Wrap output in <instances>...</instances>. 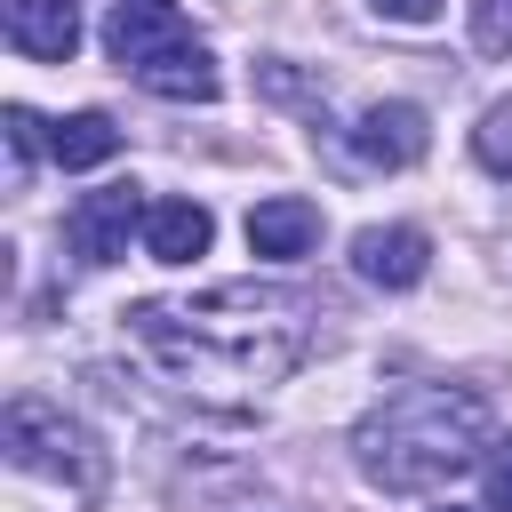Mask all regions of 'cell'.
<instances>
[{
	"label": "cell",
	"instance_id": "3",
	"mask_svg": "<svg viewBox=\"0 0 512 512\" xmlns=\"http://www.w3.org/2000/svg\"><path fill=\"white\" fill-rule=\"evenodd\" d=\"M8 464H16V472H56V480H72V488H96L88 432L64 424L48 400H8Z\"/></svg>",
	"mask_w": 512,
	"mask_h": 512
},
{
	"label": "cell",
	"instance_id": "5",
	"mask_svg": "<svg viewBox=\"0 0 512 512\" xmlns=\"http://www.w3.org/2000/svg\"><path fill=\"white\" fill-rule=\"evenodd\" d=\"M192 40V24H184V8L176 0H112V16H104V48H112V64L136 80L152 56H168V48H184Z\"/></svg>",
	"mask_w": 512,
	"mask_h": 512
},
{
	"label": "cell",
	"instance_id": "4",
	"mask_svg": "<svg viewBox=\"0 0 512 512\" xmlns=\"http://www.w3.org/2000/svg\"><path fill=\"white\" fill-rule=\"evenodd\" d=\"M144 216H152V208H144L136 184H104V192H80V200H72L64 240H72L80 264H120V256H128V232H136Z\"/></svg>",
	"mask_w": 512,
	"mask_h": 512
},
{
	"label": "cell",
	"instance_id": "10",
	"mask_svg": "<svg viewBox=\"0 0 512 512\" xmlns=\"http://www.w3.org/2000/svg\"><path fill=\"white\" fill-rule=\"evenodd\" d=\"M208 240H216V216H208L200 200H152L144 248H152L160 264H192V256H208Z\"/></svg>",
	"mask_w": 512,
	"mask_h": 512
},
{
	"label": "cell",
	"instance_id": "16",
	"mask_svg": "<svg viewBox=\"0 0 512 512\" xmlns=\"http://www.w3.org/2000/svg\"><path fill=\"white\" fill-rule=\"evenodd\" d=\"M8 152H16V184L32 176V152H40V120L24 104H8Z\"/></svg>",
	"mask_w": 512,
	"mask_h": 512
},
{
	"label": "cell",
	"instance_id": "6",
	"mask_svg": "<svg viewBox=\"0 0 512 512\" xmlns=\"http://www.w3.org/2000/svg\"><path fill=\"white\" fill-rule=\"evenodd\" d=\"M352 160L360 168H416L424 160V144H432V128H424V112L416 104H368L360 120H352Z\"/></svg>",
	"mask_w": 512,
	"mask_h": 512
},
{
	"label": "cell",
	"instance_id": "8",
	"mask_svg": "<svg viewBox=\"0 0 512 512\" xmlns=\"http://www.w3.org/2000/svg\"><path fill=\"white\" fill-rule=\"evenodd\" d=\"M0 24H8V48L32 56V64H72V48H80V8L72 0H8Z\"/></svg>",
	"mask_w": 512,
	"mask_h": 512
},
{
	"label": "cell",
	"instance_id": "7",
	"mask_svg": "<svg viewBox=\"0 0 512 512\" xmlns=\"http://www.w3.org/2000/svg\"><path fill=\"white\" fill-rule=\"evenodd\" d=\"M352 272L368 288H416L432 272V240L416 224H368V232H352Z\"/></svg>",
	"mask_w": 512,
	"mask_h": 512
},
{
	"label": "cell",
	"instance_id": "1",
	"mask_svg": "<svg viewBox=\"0 0 512 512\" xmlns=\"http://www.w3.org/2000/svg\"><path fill=\"white\" fill-rule=\"evenodd\" d=\"M136 352L200 392L280 384L312 352V296L272 280H216L200 296H144L120 312Z\"/></svg>",
	"mask_w": 512,
	"mask_h": 512
},
{
	"label": "cell",
	"instance_id": "2",
	"mask_svg": "<svg viewBox=\"0 0 512 512\" xmlns=\"http://www.w3.org/2000/svg\"><path fill=\"white\" fill-rule=\"evenodd\" d=\"M488 448V400L456 392V384H408L392 400H376L352 432V456L376 488L392 496H424L448 488L456 472H472Z\"/></svg>",
	"mask_w": 512,
	"mask_h": 512
},
{
	"label": "cell",
	"instance_id": "14",
	"mask_svg": "<svg viewBox=\"0 0 512 512\" xmlns=\"http://www.w3.org/2000/svg\"><path fill=\"white\" fill-rule=\"evenodd\" d=\"M472 48L512 56V0H472Z\"/></svg>",
	"mask_w": 512,
	"mask_h": 512
},
{
	"label": "cell",
	"instance_id": "11",
	"mask_svg": "<svg viewBox=\"0 0 512 512\" xmlns=\"http://www.w3.org/2000/svg\"><path fill=\"white\" fill-rule=\"evenodd\" d=\"M136 88H152V96H168V104H208V96H216V56H208L200 40H184V48L152 56V64L136 72Z\"/></svg>",
	"mask_w": 512,
	"mask_h": 512
},
{
	"label": "cell",
	"instance_id": "15",
	"mask_svg": "<svg viewBox=\"0 0 512 512\" xmlns=\"http://www.w3.org/2000/svg\"><path fill=\"white\" fill-rule=\"evenodd\" d=\"M480 488H488V512H512V440H488V456H480Z\"/></svg>",
	"mask_w": 512,
	"mask_h": 512
},
{
	"label": "cell",
	"instance_id": "13",
	"mask_svg": "<svg viewBox=\"0 0 512 512\" xmlns=\"http://www.w3.org/2000/svg\"><path fill=\"white\" fill-rule=\"evenodd\" d=\"M472 152H480V168H488V176H512V96L480 112V128H472Z\"/></svg>",
	"mask_w": 512,
	"mask_h": 512
},
{
	"label": "cell",
	"instance_id": "17",
	"mask_svg": "<svg viewBox=\"0 0 512 512\" xmlns=\"http://www.w3.org/2000/svg\"><path fill=\"white\" fill-rule=\"evenodd\" d=\"M376 16H392V24H432L440 0H376Z\"/></svg>",
	"mask_w": 512,
	"mask_h": 512
},
{
	"label": "cell",
	"instance_id": "12",
	"mask_svg": "<svg viewBox=\"0 0 512 512\" xmlns=\"http://www.w3.org/2000/svg\"><path fill=\"white\" fill-rule=\"evenodd\" d=\"M112 152H120L112 112H72V120L48 128V160H56V168H104Z\"/></svg>",
	"mask_w": 512,
	"mask_h": 512
},
{
	"label": "cell",
	"instance_id": "18",
	"mask_svg": "<svg viewBox=\"0 0 512 512\" xmlns=\"http://www.w3.org/2000/svg\"><path fill=\"white\" fill-rule=\"evenodd\" d=\"M440 512H464V504H440Z\"/></svg>",
	"mask_w": 512,
	"mask_h": 512
},
{
	"label": "cell",
	"instance_id": "9",
	"mask_svg": "<svg viewBox=\"0 0 512 512\" xmlns=\"http://www.w3.org/2000/svg\"><path fill=\"white\" fill-rule=\"evenodd\" d=\"M312 240H320V208L304 192H272V200L248 208V248L256 256H304Z\"/></svg>",
	"mask_w": 512,
	"mask_h": 512
}]
</instances>
